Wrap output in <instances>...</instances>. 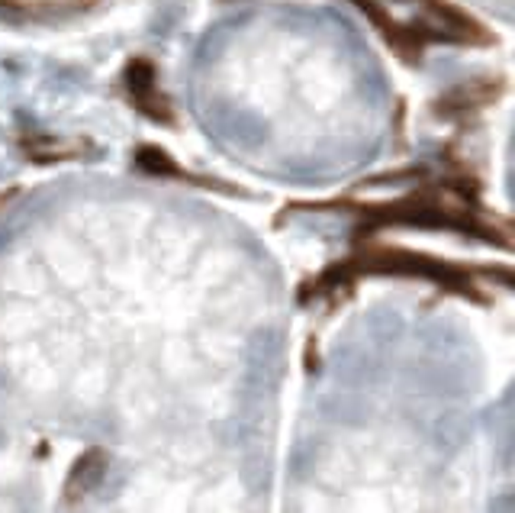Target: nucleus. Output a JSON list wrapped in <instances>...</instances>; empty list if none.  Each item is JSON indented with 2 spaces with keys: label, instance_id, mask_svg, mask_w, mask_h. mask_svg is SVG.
Listing matches in <instances>:
<instances>
[{
  "label": "nucleus",
  "instance_id": "nucleus-2",
  "mask_svg": "<svg viewBox=\"0 0 515 513\" xmlns=\"http://www.w3.org/2000/svg\"><path fill=\"white\" fill-rule=\"evenodd\" d=\"M103 468H107V459H103L100 449L84 452L81 459L75 462V468H71L68 485H65V494L75 500V497H84L88 491H94V487L100 485V478H103Z\"/></svg>",
  "mask_w": 515,
  "mask_h": 513
},
{
  "label": "nucleus",
  "instance_id": "nucleus-3",
  "mask_svg": "<svg viewBox=\"0 0 515 513\" xmlns=\"http://www.w3.org/2000/svg\"><path fill=\"white\" fill-rule=\"evenodd\" d=\"M354 7H361V10H364V14L371 16V20L377 23V27L384 29V33L390 36V39H394L396 46H400V48H406V39H409V36H406V29H400V27H396V23L390 20V16H386L384 10H380V4H377V0H354Z\"/></svg>",
  "mask_w": 515,
  "mask_h": 513
},
{
  "label": "nucleus",
  "instance_id": "nucleus-4",
  "mask_svg": "<svg viewBox=\"0 0 515 513\" xmlns=\"http://www.w3.org/2000/svg\"><path fill=\"white\" fill-rule=\"evenodd\" d=\"M139 165H142L145 171H152V175H184V171L177 168V165L171 162L162 149H152V145L139 149Z\"/></svg>",
  "mask_w": 515,
  "mask_h": 513
},
{
  "label": "nucleus",
  "instance_id": "nucleus-1",
  "mask_svg": "<svg viewBox=\"0 0 515 513\" xmlns=\"http://www.w3.org/2000/svg\"><path fill=\"white\" fill-rule=\"evenodd\" d=\"M126 91L132 97L139 110H142L145 117L158 120V123H174V110H171V101L162 94L158 88V75H155V65L149 59H132L126 65Z\"/></svg>",
  "mask_w": 515,
  "mask_h": 513
},
{
  "label": "nucleus",
  "instance_id": "nucleus-5",
  "mask_svg": "<svg viewBox=\"0 0 515 513\" xmlns=\"http://www.w3.org/2000/svg\"><path fill=\"white\" fill-rule=\"evenodd\" d=\"M81 149H84L81 143H52V139H39V143H29V152H33L39 162H48V158H55V155L71 158V155H78Z\"/></svg>",
  "mask_w": 515,
  "mask_h": 513
}]
</instances>
